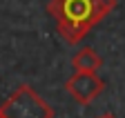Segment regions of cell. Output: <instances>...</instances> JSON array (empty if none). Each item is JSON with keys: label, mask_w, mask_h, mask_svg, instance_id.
Listing matches in <instances>:
<instances>
[{"label": "cell", "mask_w": 125, "mask_h": 118, "mask_svg": "<svg viewBox=\"0 0 125 118\" xmlns=\"http://www.w3.org/2000/svg\"><path fill=\"white\" fill-rule=\"evenodd\" d=\"M72 65H74L76 71H98L103 67V58L94 51L92 47H83L81 51L74 54Z\"/></svg>", "instance_id": "cell-4"}, {"label": "cell", "mask_w": 125, "mask_h": 118, "mask_svg": "<svg viewBox=\"0 0 125 118\" xmlns=\"http://www.w3.org/2000/svg\"><path fill=\"white\" fill-rule=\"evenodd\" d=\"M98 118H116L114 114H103V116H98Z\"/></svg>", "instance_id": "cell-5"}, {"label": "cell", "mask_w": 125, "mask_h": 118, "mask_svg": "<svg viewBox=\"0 0 125 118\" xmlns=\"http://www.w3.org/2000/svg\"><path fill=\"white\" fill-rule=\"evenodd\" d=\"M105 89V82L96 76V71H76L67 78L65 91L78 102V105H89L94 102Z\"/></svg>", "instance_id": "cell-3"}, {"label": "cell", "mask_w": 125, "mask_h": 118, "mask_svg": "<svg viewBox=\"0 0 125 118\" xmlns=\"http://www.w3.org/2000/svg\"><path fill=\"white\" fill-rule=\"evenodd\" d=\"M0 107L7 118H54V109L29 85H20Z\"/></svg>", "instance_id": "cell-2"}, {"label": "cell", "mask_w": 125, "mask_h": 118, "mask_svg": "<svg viewBox=\"0 0 125 118\" xmlns=\"http://www.w3.org/2000/svg\"><path fill=\"white\" fill-rule=\"evenodd\" d=\"M116 5V0H49L47 13L56 22L62 40L67 45H78Z\"/></svg>", "instance_id": "cell-1"}, {"label": "cell", "mask_w": 125, "mask_h": 118, "mask_svg": "<svg viewBox=\"0 0 125 118\" xmlns=\"http://www.w3.org/2000/svg\"><path fill=\"white\" fill-rule=\"evenodd\" d=\"M0 118H7V116H5V111H2V107H0Z\"/></svg>", "instance_id": "cell-6"}]
</instances>
